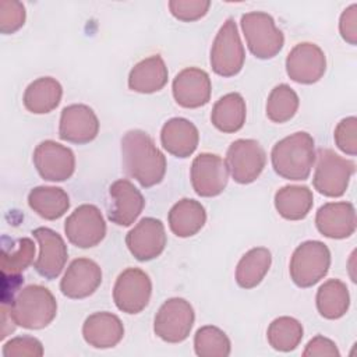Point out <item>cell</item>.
<instances>
[{"label": "cell", "instance_id": "9c48e42d", "mask_svg": "<svg viewBox=\"0 0 357 357\" xmlns=\"http://www.w3.org/2000/svg\"><path fill=\"white\" fill-rule=\"evenodd\" d=\"M226 166L233 180L238 184H250L262 173L266 155L255 139H236L226 153Z\"/></svg>", "mask_w": 357, "mask_h": 357}, {"label": "cell", "instance_id": "7402d4cb", "mask_svg": "<svg viewBox=\"0 0 357 357\" xmlns=\"http://www.w3.org/2000/svg\"><path fill=\"white\" fill-rule=\"evenodd\" d=\"M85 342L95 349H110L120 343L124 336L121 319L107 311L89 315L82 325Z\"/></svg>", "mask_w": 357, "mask_h": 357}, {"label": "cell", "instance_id": "f35d334b", "mask_svg": "<svg viewBox=\"0 0 357 357\" xmlns=\"http://www.w3.org/2000/svg\"><path fill=\"white\" fill-rule=\"evenodd\" d=\"M4 357H40L43 356L42 343L33 336L13 337L3 346Z\"/></svg>", "mask_w": 357, "mask_h": 357}, {"label": "cell", "instance_id": "8d00e7d4", "mask_svg": "<svg viewBox=\"0 0 357 357\" xmlns=\"http://www.w3.org/2000/svg\"><path fill=\"white\" fill-rule=\"evenodd\" d=\"M211 7L208 0H170L169 10L180 21L191 22L202 18Z\"/></svg>", "mask_w": 357, "mask_h": 357}, {"label": "cell", "instance_id": "6da1fadb", "mask_svg": "<svg viewBox=\"0 0 357 357\" xmlns=\"http://www.w3.org/2000/svg\"><path fill=\"white\" fill-rule=\"evenodd\" d=\"M123 166L142 187L159 184L166 173V158L142 130H130L121 138Z\"/></svg>", "mask_w": 357, "mask_h": 357}, {"label": "cell", "instance_id": "7a4b0ae2", "mask_svg": "<svg viewBox=\"0 0 357 357\" xmlns=\"http://www.w3.org/2000/svg\"><path fill=\"white\" fill-rule=\"evenodd\" d=\"M273 170L287 180H307L315 163L314 138L305 132H294L275 144L271 152Z\"/></svg>", "mask_w": 357, "mask_h": 357}, {"label": "cell", "instance_id": "5bb4252c", "mask_svg": "<svg viewBox=\"0 0 357 357\" xmlns=\"http://www.w3.org/2000/svg\"><path fill=\"white\" fill-rule=\"evenodd\" d=\"M326 70L324 50L310 42L296 45L286 57V73L294 82L314 84L319 81Z\"/></svg>", "mask_w": 357, "mask_h": 357}, {"label": "cell", "instance_id": "1f68e13d", "mask_svg": "<svg viewBox=\"0 0 357 357\" xmlns=\"http://www.w3.org/2000/svg\"><path fill=\"white\" fill-rule=\"evenodd\" d=\"M303 333V325L296 318L279 317L269 324L266 337L275 350L287 353L300 344Z\"/></svg>", "mask_w": 357, "mask_h": 357}, {"label": "cell", "instance_id": "ba28073f", "mask_svg": "<svg viewBox=\"0 0 357 357\" xmlns=\"http://www.w3.org/2000/svg\"><path fill=\"white\" fill-rule=\"evenodd\" d=\"M195 319L192 305L181 297L166 300L155 315L153 331L158 337L167 343L185 340Z\"/></svg>", "mask_w": 357, "mask_h": 357}, {"label": "cell", "instance_id": "484cf974", "mask_svg": "<svg viewBox=\"0 0 357 357\" xmlns=\"http://www.w3.org/2000/svg\"><path fill=\"white\" fill-rule=\"evenodd\" d=\"M63 95L60 82L52 77H40L32 81L24 92V106L35 114H45L54 110Z\"/></svg>", "mask_w": 357, "mask_h": 357}, {"label": "cell", "instance_id": "60d3db41", "mask_svg": "<svg viewBox=\"0 0 357 357\" xmlns=\"http://www.w3.org/2000/svg\"><path fill=\"white\" fill-rule=\"evenodd\" d=\"M303 356L304 357H308V356L310 357H315V356H319V357H322V356L339 357L340 353H339L335 342H332L331 339H328L325 336L318 335L307 343V346L303 351Z\"/></svg>", "mask_w": 357, "mask_h": 357}, {"label": "cell", "instance_id": "44dd1931", "mask_svg": "<svg viewBox=\"0 0 357 357\" xmlns=\"http://www.w3.org/2000/svg\"><path fill=\"white\" fill-rule=\"evenodd\" d=\"M315 225L318 231L329 238H346L356 230V209L353 204L326 202L317 211Z\"/></svg>", "mask_w": 357, "mask_h": 357}, {"label": "cell", "instance_id": "f1b7e54d", "mask_svg": "<svg viewBox=\"0 0 357 357\" xmlns=\"http://www.w3.org/2000/svg\"><path fill=\"white\" fill-rule=\"evenodd\" d=\"M28 204L33 212L46 220L61 218L70 208V198L60 187L39 185L28 194Z\"/></svg>", "mask_w": 357, "mask_h": 357}, {"label": "cell", "instance_id": "d6a6232c", "mask_svg": "<svg viewBox=\"0 0 357 357\" xmlns=\"http://www.w3.org/2000/svg\"><path fill=\"white\" fill-rule=\"evenodd\" d=\"M298 96L287 84L276 85L266 100V116L273 123H286L298 109Z\"/></svg>", "mask_w": 357, "mask_h": 357}, {"label": "cell", "instance_id": "836d02e7", "mask_svg": "<svg viewBox=\"0 0 357 357\" xmlns=\"http://www.w3.org/2000/svg\"><path fill=\"white\" fill-rule=\"evenodd\" d=\"M35 257V244L31 238L22 237L17 241H11L8 248L6 244L1 247V273L20 275L25 271Z\"/></svg>", "mask_w": 357, "mask_h": 357}, {"label": "cell", "instance_id": "d590c367", "mask_svg": "<svg viewBox=\"0 0 357 357\" xmlns=\"http://www.w3.org/2000/svg\"><path fill=\"white\" fill-rule=\"evenodd\" d=\"M25 22V7L15 0L0 1V32L4 35L14 33Z\"/></svg>", "mask_w": 357, "mask_h": 357}, {"label": "cell", "instance_id": "30bf717a", "mask_svg": "<svg viewBox=\"0 0 357 357\" xmlns=\"http://www.w3.org/2000/svg\"><path fill=\"white\" fill-rule=\"evenodd\" d=\"M68 241L79 248L98 245L106 236V223L102 212L92 204L79 205L64 222Z\"/></svg>", "mask_w": 357, "mask_h": 357}, {"label": "cell", "instance_id": "9a60e30c", "mask_svg": "<svg viewBox=\"0 0 357 357\" xmlns=\"http://www.w3.org/2000/svg\"><path fill=\"white\" fill-rule=\"evenodd\" d=\"M166 241L165 226L155 218L141 219L126 236V244L138 261H151L159 257Z\"/></svg>", "mask_w": 357, "mask_h": 357}, {"label": "cell", "instance_id": "4316f807", "mask_svg": "<svg viewBox=\"0 0 357 357\" xmlns=\"http://www.w3.org/2000/svg\"><path fill=\"white\" fill-rule=\"evenodd\" d=\"M247 116L245 100L237 92H230L222 96L212 109L211 121L222 132H236L244 123Z\"/></svg>", "mask_w": 357, "mask_h": 357}, {"label": "cell", "instance_id": "4dcf8cb0", "mask_svg": "<svg viewBox=\"0 0 357 357\" xmlns=\"http://www.w3.org/2000/svg\"><path fill=\"white\" fill-rule=\"evenodd\" d=\"M317 310L326 319L342 318L350 305V296L346 283L339 279H329L317 291Z\"/></svg>", "mask_w": 357, "mask_h": 357}, {"label": "cell", "instance_id": "ffe728a7", "mask_svg": "<svg viewBox=\"0 0 357 357\" xmlns=\"http://www.w3.org/2000/svg\"><path fill=\"white\" fill-rule=\"evenodd\" d=\"M109 194L112 198V208L109 209V219L117 226H130L141 215L145 199L141 191L128 180H116Z\"/></svg>", "mask_w": 357, "mask_h": 357}, {"label": "cell", "instance_id": "8fae6325", "mask_svg": "<svg viewBox=\"0 0 357 357\" xmlns=\"http://www.w3.org/2000/svg\"><path fill=\"white\" fill-rule=\"evenodd\" d=\"M152 282L149 276L138 268H127L116 279L113 300L116 307L126 314H138L149 303Z\"/></svg>", "mask_w": 357, "mask_h": 357}, {"label": "cell", "instance_id": "8992f818", "mask_svg": "<svg viewBox=\"0 0 357 357\" xmlns=\"http://www.w3.org/2000/svg\"><path fill=\"white\" fill-rule=\"evenodd\" d=\"M314 172V188L325 197H342L356 170L354 162L342 158L329 148L318 149Z\"/></svg>", "mask_w": 357, "mask_h": 357}, {"label": "cell", "instance_id": "4fadbf2b", "mask_svg": "<svg viewBox=\"0 0 357 357\" xmlns=\"http://www.w3.org/2000/svg\"><path fill=\"white\" fill-rule=\"evenodd\" d=\"M226 162L216 153H199L191 165V184L199 197H216L227 185Z\"/></svg>", "mask_w": 357, "mask_h": 357}, {"label": "cell", "instance_id": "52a82bcc", "mask_svg": "<svg viewBox=\"0 0 357 357\" xmlns=\"http://www.w3.org/2000/svg\"><path fill=\"white\" fill-rule=\"evenodd\" d=\"M244 60L245 52L237 25L233 18H227L212 43L211 67L220 77H233L241 71Z\"/></svg>", "mask_w": 357, "mask_h": 357}, {"label": "cell", "instance_id": "ac0fdd59", "mask_svg": "<svg viewBox=\"0 0 357 357\" xmlns=\"http://www.w3.org/2000/svg\"><path fill=\"white\" fill-rule=\"evenodd\" d=\"M172 89L174 100L181 107L197 109L209 102L212 84L206 71L188 67L174 77Z\"/></svg>", "mask_w": 357, "mask_h": 357}, {"label": "cell", "instance_id": "e0dca14e", "mask_svg": "<svg viewBox=\"0 0 357 357\" xmlns=\"http://www.w3.org/2000/svg\"><path fill=\"white\" fill-rule=\"evenodd\" d=\"M32 234L39 244V255L33 264L35 271L45 279H56L64 269L68 258L63 237L49 227H38Z\"/></svg>", "mask_w": 357, "mask_h": 357}, {"label": "cell", "instance_id": "d6986e66", "mask_svg": "<svg viewBox=\"0 0 357 357\" xmlns=\"http://www.w3.org/2000/svg\"><path fill=\"white\" fill-rule=\"evenodd\" d=\"M100 283V266L89 258H77L68 265L60 282V290L66 297L78 300L93 294Z\"/></svg>", "mask_w": 357, "mask_h": 357}, {"label": "cell", "instance_id": "3957f363", "mask_svg": "<svg viewBox=\"0 0 357 357\" xmlns=\"http://www.w3.org/2000/svg\"><path fill=\"white\" fill-rule=\"evenodd\" d=\"M15 322L25 329L46 328L57 314V303L53 293L40 284H29L13 297L11 303H3Z\"/></svg>", "mask_w": 357, "mask_h": 357}, {"label": "cell", "instance_id": "ab89813d", "mask_svg": "<svg viewBox=\"0 0 357 357\" xmlns=\"http://www.w3.org/2000/svg\"><path fill=\"white\" fill-rule=\"evenodd\" d=\"M339 32L347 43L353 46L357 43V4L356 3L349 6L342 13L339 20Z\"/></svg>", "mask_w": 357, "mask_h": 357}, {"label": "cell", "instance_id": "d4e9b609", "mask_svg": "<svg viewBox=\"0 0 357 357\" xmlns=\"http://www.w3.org/2000/svg\"><path fill=\"white\" fill-rule=\"evenodd\" d=\"M169 227L177 237H191L197 234L206 222V212L201 202L183 198L169 211Z\"/></svg>", "mask_w": 357, "mask_h": 357}, {"label": "cell", "instance_id": "2e32d148", "mask_svg": "<svg viewBox=\"0 0 357 357\" xmlns=\"http://www.w3.org/2000/svg\"><path fill=\"white\" fill-rule=\"evenodd\" d=\"M99 132V120L95 112L82 103L66 106L61 110L59 137L71 144H88Z\"/></svg>", "mask_w": 357, "mask_h": 357}, {"label": "cell", "instance_id": "f546056e", "mask_svg": "<svg viewBox=\"0 0 357 357\" xmlns=\"http://www.w3.org/2000/svg\"><path fill=\"white\" fill-rule=\"evenodd\" d=\"M272 264L271 251L265 247H255L247 251L237 264L236 282L243 289L258 286L268 273Z\"/></svg>", "mask_w": 357, "mask_h": 357}, {"label": "cell", "instance_id": "cb8c5ba5", "mask_svg": "<svg viewBox=\"0 0 357 357\" xmlns=\"http://www.w3.org/2000/svg\"><path fill=\"white\" fill-rule=\"evenodd\" d=\"M169 71L159 54L137 63L128 74V88L139 93H153L167 84Z\"/></svg>", "mask_w": 357, "mask_h": 357}, {"label": "cell", "instance_id": "e575fe53", "mask_svg": "<svg viewBox=\"0 0 357 357\" xmlns=\"http://www.w3.org/2000/svg\"><path fill=\"white\" fill-rule=\"evenodd\" d=\"M194 350L199 357H227L231 346L227 335L222 329L206 325L195 332Z\"/></svg>", "mask_w": 357, "mask_h": 357}, {"label": "cell", "instance_id": "83f0119b", "mask_svg": "<svg viewBox=\"0 0 357 357\" xmlns=\"http://www.w3.org/2000/svg\"><path fill=\"white\" fill-rule=\"evenodd\" d=\"M312 205V191L305 185H284L275 194V208L287 220L304 219Z\"/></svg>", "mask_w": 357, "mask_h": 357}, {"label": "cell", "instance_id": "5b68a950", "mask_svg": "<svg viewBox=\"0 0 357 357\" xmlns=\"http://www.w3.org/2000/svg\"><path fill=\"white\" fill-rule=\"evenodd\" d=\"M331 266V251L322 241L301 243L290 259V278L298 287H311L324 279Z\"/></svg>", "mask_w": 357, "mask_h": 357}, {"label": "cell", "instance_id": "7c38bea8", "mask_svg": "<svg viewBox=\"0 0 357 357\" xmlns=\"http://www.w3.org/2000/svg\"><path fill=\"white\" fill-rule=\"evenodd\" d=\"M32 159L39 176L47 181L68 180L75 170L74 152L52 139L40 142Z\"/></svg>", "mask_w": 357, "mask_h": 357}, {"label": "cell", "instance_id": "277c9868", "mask_svg": "<svg viewBox=\"0 0 357 357\" xmlns=\"http://www.w3.org/2000/svg\"><path fill=\"white\" fill-rule=\"evenodd\" d=\"M241 29L250 52L261 60L275 57L283 47V32L275 20L264 11H251L241 15Z\"/></svg>", "mask_w": 357, "mask_h": 357}, {"label": "cell", "instance_id": "74e56055", "mask_svg": "<svg viewBox=\"0 0 357 357\" xmlns=\"http://www.w3.org/2000/svg\"><path fill=\"white\" fill-rule=\"evenodd\" d=\"M335 144L346 155H357V119L354 116L343 119L335 128Z\"/></svg>", "mask_w": 357, "mask_h": 357}, {"label": "cell", "instance_id": "603a6c76", "mask_svg": "<svg viewBox=\"0 0 357 357\" xmlns=\"http://www.w3.org/2000/svg\"><path fill=\"white\" fill-rule=\"evenodd\" d=\"M199 134L197 127L187 119L173 117L167 120L160 131L163 148L176 158H188L198 146Z\"/></svg>", "mask_w": 357, "mask_h": 357}]
</instances>
